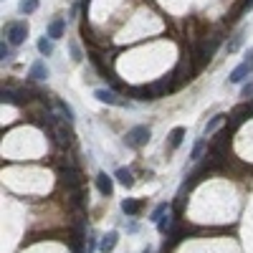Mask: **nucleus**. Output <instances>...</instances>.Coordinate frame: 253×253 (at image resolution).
<instances>
[{"label": "nucleus", "instance_id": "nucleus-14", "mask_svg": "<svg viewBox=\"0 0 253 253\" xmlns=\"http://www.w3.org/2000/svg\"><path fill=\"white\" fill-rule=\"evenodd\" d=\"M53 107H56V112L61 114V119H66V122H74V109L69 107L66 101H61V99H53Z\"/></svg>", "mask_w": 253, "mask_h": 253}, {"label": "nucleus", "instance_id": "nucleus-16", "mask_svg": "<svg viewBox=\"0 0 253 253\" xmlns=\"http://www.w3.org/2000/svg\"><path fill=\"white\" fill-rule=\"evenodd\" d=\"M182 137H185V129L182 126H175V129L170 132V142H167V147H170V150H177V147L182 144Z\"/></svg>", "mask_w": 253, "mask_h": 253}, {"label": "nucleus", "instance_id": "nucleus-30", "mask_svg": "<svg viewBox=\"0 0 253 253\" xmlns=\"http://www.w3.org/2000/svg\"><path fill=\"white\" fill-rule=\"evenodd\" d=\"M142 253H152V251H150V248H144V251H142Z\"/></svg>", "mask_w": 253, "mask_h": 253}, {"label": "nucleus", "instance_id": "nucleus-12", "mask_svg": "<svg viewBox=\"0 0 253 253\" xmlns=\"http://www.w3.org/2000/svg\"><path fill=\"white\" fill-rule=\"evenodd\" d=\"M253 71V66H251V63H241V66H236L233 69V74H230V81H233V84H241V81H246L248 79V74Z\"/></svg>", "mask_w": 253, "mask_h": 253}, {"label": "nucleus", "instance_id": "nucleus-18", "mask_svg": "<svg viewBox=\"0 0 253 253\" xmlns=\"http://www.w3.org/2000/svg\"><path fill=\"white\" fill-rule=\"evenodd\" d=\"M53 38H41L38 41V51H41V56H51L53 53V43H51Z\"/></svg>", "mask_w": 253, "mask_h": 253}, {"label": "nucleus", "instance_id": "nucleus-22", "mask_svg": "<svg viewBox=\"0 0 253 253\" xmlns=\"http://www.w3.org/2000/svg\"><path fill=\"white\" fill-rule=\"evenodd\" d=\"M167 210H170V205H167V203H160V205L152 210V218H150V220H152V223H157V220H160V218L167 213Z\"/></svg>", "mask_w": 253, "mask_h": 253}, {"label": "nucleus", "instance_id": "nucleus-27", "mask_svg": "<svg viewBox=\"0 0 253 253\" xmlns=\"http://www.w3.org/2000/svg\"><path fill=\"white\" fill-rule=\"evenodd\" d=\"M71 53H74V61H81L84 56H81V51H79V46L76 43H71Z\"/></svg>", "mask_w": 253, "mask_h": 253}, {"label": "nucleus", "instance_id": "nucleus-8", "mask_svg": "<svg viewBox=\"0 0 253 253\" xmlns=\"http://www.w3.org/2000/svg\"><path fill=\"white\" fill-rule=\"evenodd\" d=\"M96 190H99L104 198H109V195L114 193V182H112V177H109L107 172H99V175H96Z\"/></svg>", "mask_w": 253, "mask_h": 253}, {"label": "nucleus", "instance_id": "nucleus-28", "mask_svg": "<svg viewBox=\"0 0 253 253\" xmlns=\"http://www.w3.org/2000/svg\"><path fill=\"white\" fill-rule=\"evenodd\" d=\"M246 63H251V66H253V48H248V56H246Z\"/></svg>", "mask_w": 253, "mask_h": 253}, {"label": "nucleus", "instance_id": "nucleus-1", "mask_svg": "<svg viewBox=\"0 0 253 253\" xmlns=\"http://www.w3.org/2000/svg\"><path fill=\"white\" fill-rule=\"evenodd\" d=\"M147 142H150V126H144V124L132 126V129L126 132V137H124V144H126V147H134V150L144 147Z\"/></svg>", "mask_w": 253, "mask_h": 253}, {"label": "nucleus", "instance_id": "nucleus-24", "mask_svg": "<svg viewBox=\"0 0 253 253\" xmlns=\"http://www.w3.org/2000/svg\"><path fill=\"white\" fill-rule=\"evenodd\" d=\"M241 96H246V99H253V81L243 84V89H241Z\"/></svg>", "mask_w": 253, "mask_h": 253}, {"label": "nucleus", "instance_id": "nucleus-21", "mask_svg": "<svg viewBox=\"0 0 253 253\" xmlns=\"http://www.w3.org/2000/svg\"><path fill=\"white\" fill-rule=\"evenodd\" d=\"M38 10V0H20V13H36Z\"/></svg>", "mask_w": 253, "mask_h": 253}, {"label": "nucleus", "instance_id": "nucleus-23", "mask_svg": "<svg viewBox=\"0 0 253 253\" xmlns=\"http://www.w3.org/2000/svg\"><path fill=\"white\" fill-rule=\"evenodd\" d=\"M205 150H208V142H205V139H200V142H195V147H193V155H190V157H193V160H200Z\"/></svg>", "mask_w": 253, "mask_h": 253}, {"label": "nucleus", "instance_id": "nucleus-3", "mask_svg": "<svg viewBox=\"0 0 253 253\" xmlns=\"http://www.w3.org/2000/svg\"><path fill=\"white\" fill-rule=\"evenodd\" d=\"M218 46H220V36H218V33H213L210 38H205L203 43L198 46V61H195V66H203L205 61L213 58V53H215Z\"/></svg>", "mask_w": 253, "mask_h": 253}, {"label": "nucleus", "instance_id": "nucleus-15", "mask_svg": "<svg viewBox=\"0 0 253 253\" xmlns=\"http://www.w3.org/2000/svg\"><path fill=\"white\" fill-rule=\"evenodd\" d=\"M31 79H36V81H43L46 76H48V69H46V63L43 61H36L33 66H31V74H28Z\"/></svg>", "mask_w": 253, "mask_h": 253}, {"label": "nucleus", "instance_id": "nucleus-29", "mask_svg": "<svg viewBox=\"0 0 253 253\" xmlns=\"http://www.w3.org/2000/svg\"><path fill=\"white\" fill-rule=\"evenodd\" d=\"M253 8V0H246V3H243V10H251Z\"/></svg>", "mask_w": 253, "mask_h": 253}, {"label": "nucleus", "instance_id": "nucleus-17", "mask_svg": "<svg viewBox=\"0 0 253 253\" xmlns=\"http://www.w3.org/2000/svg\"><path fill=\"white\" fill-rule=\"evenodd\" d=\"M114 177H117V180H119V182H122L124 187H132V185H134V177H132V172L126 170V167H119Z\"/></svg>", "mask_w": 253, "mask_h": 253}, {"label": "nucleus", "instance_id": "nucleus-6", "mask_svg": "<svg viewBox=\"0 0 253 253\" xmlns=\"http://www.w3.org/2000/svg\"><path fill=\"white\" fill-rule=\"evenodd\" d=\"M150 89H152V99H160V96H165L167 91L175 89V79H172V76H165V79L150 84Z\"/></svg>", "mask_w": 253, "mask_h": 253}, {"label": "nucleus", "instance_id": "nucleus-7", "mask_svg": "<svg viewBox=\"0 0 253 253\" xmlns=\"http://www.w3.org/2000/svg\"><path fill=\"white\" fill-rule=\"evenodd\" d=\"M94 96H96L99 101H104V104H112V107H126V101H124L122 96H117L112 89H96Z\"/></svg>", "mask_w": 253, "mask_h": 253}, {"label": "nucleus", "instance_id": "nucleus-25", "mask_svg": "<svg viewBox=\"0 0 253 253\" xmlns=\"http://www.w3.org/2000/svg\"><path fill=\"white\" fill-rule=\"evenodd\" d=\"M241 41H243V36H236L233 41L228 43V53H233V51H238V46H241Z\"/></svg>", "mask_w": 253, "mask_h": 253}, {"label": "nucleus", "instance_id": "nucleus-13", "mask_svg": "<svg viewBox=\"0 0 253 253\" xmlns=\"http://www.w3.org/2000/svg\"><path fill=\"white\" fill-rule=\"evenodd\" d=\"M157 228H160V233H172V228H175V215L167 210V213L157 220Z\"/></svg>", "mask_w": 253, "mask_h": 253}, {"label": "nucleus", "instance_id": "nucleus-11", "mask_svg": "<svg viewBox=\"0 0 253 253\" xmlns=\"http://www.w3.org/2000/svg\"><path fill=\"white\" fill-rule=\"evenodd\" d=\"M122 210H124L126 218H134V215L142 213V203H139V200H132V198H126V200H122Z\"/></svg>", "mask_w": 253, "mask_h": 253}, {"label": "nucleus", "instance_id": "nucleus-20", "mask_svg": "<svg viewBox=\"0 0 253 253\" xmlns=\"http://www.w3.org/2000/svg\"><path fill=\"white\" fill-rule=\"evenodd\" d=\"M132 96L134 99H142V101L144 99H152V89L150 86H137V89H132Z\"/></svg>", "mask_w": 253, "mask_h": 253}, {"label": "nucleus", "instance_id": "nucleus-9", "mask_svg": "<svg viewBox=\"0 0 253 253\" xmlns=\"http://www.w3.org/2000/svg\"><path fill=\"white\" fill-rule=\"evenodd\" d=\"M117 243H119V233H117V230H109L107 236H101L99 251H101V253H112V251L117 248Z\"/></svg>", "mask_w": 253, "mask_h": 253}, {"label": "nucleus", "instance_id": "nucleus-4", "mask_svg": "<svg viewBox=\"0 0 253 253\" xmlns=\"http://www.w3.org/2000/svg\"><path fill=\"white\" fill-rule=\"evenodd\" d=\"M58 180H61V185L66 187V190H74V187H81L84 185V180H81V172L76 170V167H66V170H58Z\"/></svg>", "mask_w": 253, "mask_h": 253}, {"label": "nucleus", "instance_id": "nucleus-19", "mask_svg": "<svg viewBox=\"0 0 253 253\" xmlns=\"http://www.w3.org/2000/svg\"><path fill=\"white\" fill-rule=\"evenodd\" d=\"M223 122H225V117H223V114H218V117H213V119H210V122H208V126H205V134H213V132L218 129V126H220Z\"/></svg>", "mask_w": 253, "mask_h": 253}, {"label": "nucleus", "instance_id": "nucleus-2", "mask_svg": "<svg viewBox=\"0 0 253 253\" xmlns=\"http://www.w3.org/2000/svg\"><path fill=\"white\" fill-rule=\"evenodd\" d=\"M5 38H8V43L10 46H20L26 41V36H28V26L23 23V20H13V23H8L5 26Z\"/></svg>", "mask_w": 253, "mask_h": 253}, {"label": "nucleus", "instance_id": "nucleus-5", "mask_svg": "<svg viewBox=\"0 0 253 253\" xmlns=\"http://www.w3.org/2000/svg\"><path fill=\"white\" fill-rule=\"evenodd\" d=\"M53 134H56V139L61 142V144H71L74 142V132H71V122H56L53 124V129H51Z\"/></svg>", "mask_w": 253, "mask_h": 253}, {"label": "nucleus", "instance_id": "nucleus-10", "mask_svg": "<svg viewBox=\"0 0 253 253\" xmlns=\"http://www.w3.org/2000/svg\"><path fill=\"white\" fill-rule=\"evenodd\" d=\"M63 33H66V20H63V18L51 20V26H48V38L58 41V38H63Z\"/></svg>", "mask_w": 253, "mask_h": 253}, {"label": "nucleus", "instance_id": "nucleus-26", "mask_svg": "<svg viewBox=\"0 0 253 253\" xmlns=\"http://www.w3.org/2000/svg\"><path fill=\"white\" fill-rule=\"evenodd\" d=\"M0 58H3V61H5V58H10V46L5 43V41L0 43Z\"/></svg>", "mask_w": 253, "mask_h": 253}]
</instances>
